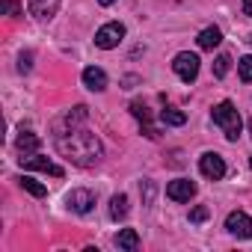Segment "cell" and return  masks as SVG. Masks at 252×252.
Listing matches in <instances>:
<instances>
[{
  "mask_svg": "<svg viewBox=\"0 0 252 252\" xmlns=\"http://www.w3.org/2000/svg\"><path fill=\"white\" fill-rule=\"evenodd\" d=\"M57 149L77 166H92L101 160L104 155V146L95 134L83 131V128H71L65 134H57Z\"/></svg>",
  "mask_w": 252,
  "mask_h": 252,
  "instance_id": "cell-1",
  "label": "cell"
},
{
  "mask_svg": "<svg viewBox=\"0 0 252 252\" xmlns=\"http://www.w3.org/2000/svg\"><path fill=\"white\" fill-rule=\"evenodd\" d=\"M214 122L222 128V134H225L228 143H237L243 122H240V113H237V107H234L231 101H220V104L214 107Z\"/></svg>",
  "mask_w": 252,
  "mask_h": 252,
  "instance_id": "cell-2",
  "label": "cell"
},
{
  "mask_svg": "<svg viewBox=\"0 0 252 252\" xmlns=\"http://www.w3.org/2000/svg\"><path fill=\"white\" fill-rule=\"evenodd\" d=\"M122 39H125V24H119V21H110V24H104V27L95 33V45H98L101 51L119 48Z\"/></svg>",
  "mask_w": 252,
  "mask_h": 252,
  "instance_id": "cell-3",
  "label": "cell"
},
{
  "mask_svg": "<svg viewBox=\"0 0 252 252\" xmlns=\"http://www.w3.org/2000/svg\"><path fill=\"white\" fill-rule=\"evenodd\" d=\"M172 71H175L184 83H193L196 74H199V57L190 54V51H181V54L172 60Z\"/></svg>",
  "mask_w": 252,
  "mask_h": 252,
  "instance_id": "cell-4",
  "label": "cell"
},
{
  "mask_svg": "<svg viewBox=\"0 0 252 252\" xmlns=\"http://www.w3.org/2000/svg\"><path fill=\"white\" fill-rule=\"evenodd\" d=\"M199 172H202L205 178H211V181H220V178L225 175V160H222V155L205 152V155L199 158Z\"/></svg>",
  "mask_w": 252,
  "mask_h": 252,
  "instance_id": "cell-5",
  "label": "cell"
},
{
  "mask_svg": "<svg viewBox=\"0 0 252 252\" xmlns=\"http://www.w3.org/2000/svg\"><path fill=\"white\" fill-rule=\"evenodd\" d=\"M225 228H228V234L246 240V237H252V217L243 214V211H231V214L225 217Z\"/></svg>",
  "mask_w": 252,
  "mask_h": 252,
  "instance_id": "cell-6",
  "label": "cell"
},
{
  "mask_svg": "<svg viewBox=\"0 0 252 252\" xmlns=\"http://www.w3.org/2000/svg\"><path fill=\"white\" fill-rule=\"evenodd\" d=\"M65 205H68L74 214H89V211H92V205H95V193H92V190L77 187V190H71V193L65 196Z\"/></svg>",
  "mask_w": 252,
  "mask_h": 252,
  "instance_id": "cell-7",
  "label": "cell"
},
{
  "mask_svg": "<svg viewBox=\"0 0 252 252\" xmlns=\"http://www.w3.org/2000/svg\"><path fill=\"white\" fill-rule=\"evenodd\" d=\"M166 196H169L172 202H190V199L196 196V184H193L190 178H175V181L166 184Z\"/></svg>",
  "mask_w": 252,
  "mask_h": 252,
  "instance_id": "cell-8",
  "label": "cell"
},
{
  "mask_svg": "<svg viewBox=\"0 0 252 252\" xmlns=\"http://www.w3.org/2000/svg\"><path fill=\"white\" fill-rule=\"evenodd\" d=\"M21 166L24 169H36V172H51V175H63V169L57 166V163H51L48 158H42V155H30V158H21Z\"/></svg>",
  "mask_w": 252,
  "mask_h": 252,
  "instance_id": "cell-9",
  "label": "cell"
},
{
  "mask_svg": "<svg viewBox=\"0 0 252 252\" xmlns=\"http://www.w3.org/2000/svg\"><path fill=\"white\" fill-rule=\"evenodd\" d=\"M83 86L92 89V92H104V89H107V74H104V68H98V65L83 68Z\"/></svg>",
  "mask_w": 252,
  "mask_h": 252,
  "instance_id": "cell-10",
  "label": "cell"
},
{
  "mask_svg": "<svg viewBox=\"0 0 252 252\" xmlns=\"http://www.w3.org/2000/svg\"><path fill=\"white\" fill-rule=\"evenodd\" d=\"M27 9H30V15H36V18H54L57 15V9H60V0H27Z\"/></svg>",
  "mask_w": 252,
  "mask_h": 252,
  "instance_id": "cell-11",
  "label": "cell"
},
{
  "mask_svg": "<svg viewBox=\"0 0 252 252\" xmlns=\"http://www.w3.org/2000/svg\"><path fill=\"white\" fill-rule=\"evenodd\" d=\"M196 42H199V48H202V51H214V48L222 42V33H220V27H205V30L199 33V39H196Z\"/></svg>",
  "mask_w": 252,
  "mask_h": 252,
  "instance_id": "cell-12",
  "label": "cell"
},
{
  "mask_svg": "<svg viewBox=\"0 0 252 252\" xmlns=\"http://www.w3.org/2000/svg\"><path fill=\"white\" fill-rule=\"evenodd\" d=\"M15 149H18V155H21V158H30V155H36V152H39V137L27 131V134H21V137L15 140Z\"/></svg>",
  "mask_w": 252,
  "mask_h": 252,
  "instance_id": "cell-13",
  "label": "cell"
},
{
  "mask_svg": "<svg viewBox=\"0 0 252 252\" xmlns=\"http://www.w3.org/2000/svg\"><path fill=\"white\" fill-rule=\"evenodd\" d=\"M116 246L119 249H137L140 246V234H137V228H122L119 234H116Z\"/></svg>",
  "mask_w": 252,
  "mask_h": 252,
  "instance_id": "cell-14",
  "label": "cell"
},
{
  "mask_svg": "<svg viewBox=\"0 0 252 252\" xmlns=\"http://www.w3.org/2000/svg\"><path fill=\"white\" fill-rule=\"evenodd\" d=\"M110 217L113 220H125V217H128V196H125V193H116L110 199Z\"/></svg>",
  "mask_w": 252,
  "mask_h": 252,
  "instance_id": "cell-15",
  "label": "cell"
},
{
  "mask_svg": "<svg viewBox=\"0 0 252 252\" xmlns=\"http://www.w3.org/2000/svg\"><path fill=\"white\" fill-rule=\"evenodd\" d=\"M86 116H89V110L80 104V107H74V110H68V113H65L63 125H68V128H77V125H83V122H86Z\"/></svg>",
  "mask_w": 252,
  "mask_h": 252,
  "instance_id": "cell-16",
  "label": "cell"
},
{
  "mask_svg": "<svg viewBox=\"0 0 252 252\" xmlns=\"http://www.w3.org/2000/svg\"><path fill=\"white\" fill-rule=\"evenodd\" d=\"M18 181H21V187H24L30 196H36V199H42V196L48 193V187H45V184H39V181H36V178H30V175H21Z\"/></svg>",
  "mask_w": 252,
  "mask_h": 252,
  "instance_id": "cell-17",
  "label": "cell"
},
{
  "mask_svg": "<svg viewBox=\"0 0 252 252\" xmlns=\"http://www.w3.org/2000/svg\"><path fill=\"white\" fill-rule=\"evenodd\" d=\"M160 119H163V125H172V128H178V125L187 122V116H184L181 110H175V107H166V110L160 113Z\"/></svg>",
  "mask_w": 252,
  "mask_h": 252,
  "instance_id": "cell-18",
  "label": "cell"
},
{
  "mask_svg": "<svg viewBox=\"0 0 252 252\" xmlns=\"http://www.w3.org/2000/svg\"><path fill=\"white\" fill-rule=\"evenodd\" d=\"M237 71H240V80H252V57H243V60H237Z\"/></svg>",
  "mask_w": 252,
  "mask_h": 252,
  "instance_id": "cell-19",
  "label": "cell"
},
{
  "mask_svg": "<svg viewBox=\"0 0 252 252\" xmlns=\"http://www.w3.org/2000/svg\"><path fill=\"white\" fill-rule=\"evenodd\" d=\"M228 63H231V60H228L225 54H222V57H217V63H214V74H217V77H225V71H228Z\"/></svg>",
  "mask_w": 252,
  "mask_h": 252,
  "instance_id": "cell-20",
  "label": "cell"
},
{
  "mask_svg": "<svg viewBox=\"0 0 252 252\" xmlns=\"http://www.w3.org/2000/svg\"><path fill=\"white\" fill-rule=\"evenodd\" d=\"M205 220H208V208L205 205H199V208L190 211V222H205Z\"/></svg>",
  "mask_w": 252,
  "mask_h": 252,
  "instance_id": "cell-21",
  "label": "cell"
},
{
  "mask_svg": "<svg viewBox=\"0 0 252 252\" xmlns=\"http://www.w3.org/2000/svg\"><path fill=\"white\" fill-rule=\"evenodd\" d=\"M131 110H134V116H137V119H143V122H149V116H152V113H149V107H146V104H140V101H137V104H131Z\"/></svg>",
  "mask_w": 252,
  "mask_h": 252,
  "instance_id": "cell-22",
  "label": "cell"
},
{
  "mask_svg": "<svg viewBox=\"0 0 252 252\" xmlns=\"http://www.w3.org/2000/svg\"><path fill=\"white\" fill-rule=\"evenodd\" d=\"M33 68V54H21L18 57V71H30Z\"/></svg>",
  "mask_w": 252,
  "mask_h": 252,
  "instance_id": "cell-23",
  "label": "cell"
},
{
  "mask_svg": "<svg viewBox=\"0 0 252 252\" xmlns=\"http://www.w3.org/2000/svg\"><path fill=\"white\" fill-rule=\"evenodd\" d=\"M3 12L15 18V15H18V3H15V0H3Z\"/></svg>",
  "mask_w": 252,
  "mask_h": 252,
  "instance_id": "cell-24",
  "label": "cell"
},
{
  "mask_svg": "<svg viewBox=\"0 0 252 252\" xmlns=\"http://www.w3.org/2000/svg\"><path fill=\"white\" fill-rule=\"evenodd\" d=\"M243 12H246V15L252 18V0H243Z\"/></svg>",
  "mask_w": 252,
  "mask_h": 252,
  "instance_id": "cell-25",
  "label": "cell"
},
{
  "mask_svg": "<svg viewBox=\"0 0 252 252\" xmlns=\"http://www.w3.org/2000/svg\"><path fill=\"white\" fill-rule=\"evenodd\" d=\"M98 3H101V6H113V3H116V0H98Z\"/></svg>",
  "mask_w": 252,
  "mask_h": 252,
  "instance_id": "cell-26",
  "label": "cell"
},
{
  "mask_svg": "<svg viewBox=\"0 0 252 252\" xmlns=\"http://www.w3.org/2000/svg\"><path fill=\"white\" fill-rule=\"evenodd\" d=\"M249 134H252V119H249Z\"/></svg>",
  "mask_w": 252,
  "mask_h": 252,
  "instance_id": "cell-27",
  "label": "cell"
},
{
  "mask_svg": "<svg viewBox=\"0 0 252 252\" xmlns=\"http://www.w3.org/2000/svg\"><path fill=\"white\" fill-rule=\"evenodd\" d=\"M249 166H252V155H249Z\"/></svg>",
  "mask_w": 252,
  "mask_h": 252,
  "instance_id": "cell-28",
  "label": "cell"
}]
</instances>
